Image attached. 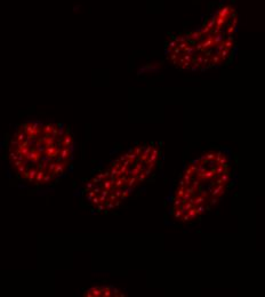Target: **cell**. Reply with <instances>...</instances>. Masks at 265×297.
Here are the masks:
<instances>
[{"label": "cell", "mask_w": 265, "mask_h": 297, "mask_svg": "<svg viewBox=\"0 0 265 297\" xmlns=\"http://www.w3.org/2000/svg\"><path fill=\"white\" fill-rule=\"evenodd\" d=\"M96 207H97V211H103V210L106 209L105 208V203H103V202H99Z\"/></svg>", "instance_id": "603a6c76"}, {"label": "cell", "mask_w": 265, "mask_h": 297, "mask_svg": "<svg viewBox=\"0 0 265 297\" xmlns=\"http://www.w3.org/2000/svg\"><path fill=\"white\" fill-rule=\"evenodd\" d=\"M183 203V200H182V198H175V200H174V207H179Z\"/></svg>", "instance_id": "d6986e66"}, {"label": "cell", "mask_w": 265, "mask_h": 297, "mask_svg": "<svg viewBox=\"0 0 265 297\" xmlns=\"http://www.w3.org/2000/svg\"><path fill=\"white\" fill-rule=\"evenodd\" d=\"M117 199H118V198L115 197V193H110V194H109V200H108V201H111V202H115V200H117Z\"/></svg>", "instance_id": "484cf974"}, {"label": "cell", "mask_w": 265, "mask_h": 297, "mask_svg": "<svg viewBox=\"0 0 265 297\" xmlns=\"http://www.w3.org/2000/svg\"><path fill=\"white\" fill-rule=\"evenodd\" d=\"M196 209H197L198 215H199V214H202V213H205V211H206V207H205L203 205H198L197 207H196Z\"/></svg>", "instance_id": "e0dca14e"}, {"label": "cell", "mask_w": 265, "mask_h": 297, "mask_svg": "<svg viewBox=\"0 0 265 297\" xmlns=\"http://www.w3.org/2000/svg\"><path fill=\"white\" fill-rule=\"evenodd\" d=\"M121 193H122V190H120L119 188H117V190H115V197H117V198L119 199L120 197H121Z\"/></svg>", "instance_id": "4dcf8cb0"}, {"label": "cell", "mask_w": 265, "mask_h": 297, "mask_svg": "<svg viewBox=\"0 0 265 297\" xmlns=\"http://www.w3.org/2000/svg\"><path fill=\"white\" fill-rule=\"evenodd\" d=\"M128 194H129V192H128V190H125V191H122V193H121V197H120V199H122V200H125L127 197H128Z\"/></svg>", "instance_id": "83f0119b"}, {"label": "cell", "mask_w": 265, "mask_h": 297, "mask_svg": "<svg viewBox=\"0 0 265 297\" xmlns=\"http://www.w3.org/2000/svg\"><path fill=\"white\" fill-rule=\"evenodd\" d=\"M217 165H221V166H228L229 165V159H228V157L226 156H222L221 157V159H219V161L217 162Z\"/></svg>", "instance_id": "7c38bea8"}, {"label": "cell", "mask_w": 265, "mask_h": 297, "mask_svg": "<svg viewBox=\"0 0 265 297\" xmlns=\"http://www.w3.org/2000/svg\"><path fill=\"white\" fill-rule=\"evenodd\" d=\"M217 202H218V198H217V197H213V198L210 199V205H212V206L216 205Z\"/></svg>", "instance_id": "1f68e13d"}, {"label": "cell", "mask_w": 265, "mask_h": 297, "mask_svg": "<svg viewBox=\"0 0 265 297\" xmlns=\"http://www.w3.org/2000/svg\"><path fill=\"white\" fill-rule=\"evenodd\" d=\"M186 213H187V215H189V216L191 217V218H194V217H197L198 213H197V209H196V206H194V207H192V208L189 209Z\"/></svg>", "instance_id": "4fadbf2b"}, {"label": "cell", "mask_w": 265, "mask_h": 297, "mask_svg": "<svg viewBox=\"0 0 265 297\" xmlns=\"http://www.w3.org/2000/svg\"><path fill=\"white\" fill-rule=\"evenodd\" d=\"M191 185L197 190V189L199 188V185H200V181H199V179H194L193 182H191Z\"/></svg>", "instance_id": "d4e9b609"}, {"label": "cell", "mask_w": 265, "mask_h": 297, "mask_svg": "<svg viewBox=\"0 0 265 297\" xmlns=\"http://www.w3.org/2000/svg\"><path fill=\"white\" fill-rule=\"evenodd\" d=\"M185 175H189V176H191V177H192L193 175H194L192 170L190 169V167H187V168H186V170H185Z\"/></svg>", "instance_id": "d6a6232c"}, {"label": "cell", "mask_w": 265, "mask_h": 297, "mask_svg": "<svg viewBox=\"0 0 265 297\" xmlns=\"http://www.w3.org/2000/svg\"><path fill=\"white\" fill-rule=\"evenodd\" d=\"M120 173H121V175H127V172H128V167L127 166H124V165H121L119 168Z\"/></svg>", "instance_id": "ffe728a7"}, {"label": "cell", "mask_w": 265, "mask_h": 297, "mask_svg": "<svg viewBox=\"0 0 265 297\" xmlns=\"http://www.w3.org/2000/svg\"><path fill=\"white\" fill-rule=\"evenodd\" d=\"M181 218H182L183 222H187V221H190V219H191V217L187 215V213H185V214L182 215V217H181Z\"/></svg>", "instance_id": "f546056e"}, {"label": "cell", "mask_w": 265, "mask_h": 297, "mask_svg": "<svg viewBox=\"0 0 265 297\" xmlns=\"http://www.w3.org/2000/svg\"><path fill=\"white\" fill-rule=\"evenodd\" d=\"M109 172H110V174H111L112 176H121V173H120V170L118 169V168H115V167H112Z\"/></svg>", "instance_id": "9a60e30c"}, {"label": "cell", "mask_w": 265, "mask_h": 297, "mask_svg": "<svg viewBox=\"0 0 265 297\" xmlns=\"http://www.w3.org/2000/svg\"><path fill=\"white\" fill-rule=\"evenodd\" d=\"M97 197H99V202L105 203V202H106V201H108V200H106V198H108V197H105V195H102V194H99Z\"/></svg>", "instance_id": "f1b7e54d"}, {"label": "cell", "mask_w": 265, "mask_h": 297, "mask_svg": "<svg viewBox=\"0 0 265 297\" xmlns=\"http://www.w3.org/2000/svg\"><path fill=\"white\" fill-rule=\"evenodd\" d=\"M184 193H185V186H179L175 192V198H182Z\"/></svg>", "instance_id": "30bf717a"}, {"label": "cell", "mask_w": 265, "mask_h": 297, "mask_svg": "<svg viewBox=\"0 0 265 297\" xmlns=\"http://www.w3.org/2000/svg\"><path fill=\"white\" fill-rule=\"evenodd\" d=\"M135 167L137 168V169H138V170H140L141 173L145 170V167H144V161H141L140 159H138V161L135 163Z\"/></svg>", "instance_id": "5bb4252c"}, {"label": "cell", "mask_w": 265, "mask_h": 297, "mask_svg": "<svg viewBox=\"0 0 265 297\" xmlns=\"http://www.w3.org/2000/svg\"><path fill=\"white\" fill-rule=\"evenodd\" d=\"M94 185H95V184H94V183L92 182V181H90V182H88V183H87V184H86V189H85V191H88V190H92V189L94 188ZM85 191H83V192H85Z\"/></svg>", "instance_id": "cb8c5ba5"}, {"label": "cell", "mask_w": 265, "mask_h": 297, "mask_svg": "<svg viewBox=\"0 0 265 297\" xmlns=\"http://www.w3.org/2000/svg\"><path fill=\"white\" fill-rule=\"evenodd\" d=\"M205 201H206V198H203L202 195H200V194H199L198 197H194V198L192 197V199L190 200V202H192L194 206H198V205H202Z\"/></svg>", "instance_id": "5b68a950"}, {"label": "cell", "mask_w": 265, "mask_h": 297, "mask_svg": "<svg viewBox=\"0 0 265 297\" xmlns=\"http://www.w3.org/2000/svg\"><path fill=\"white\" fill-rule=\"evenodd\" d=\"M179 186H186V184H185V182H184L183 179L181 181V182H179Z\"/></svg>", "instance_id": "8d00e7d4"}, {"label": "cell", "mask_w": 265, "mask_h": 297, "mask_svg": "<svg viewBox=\"0 0 265 297\" xmlns=\"http://www.w3.org/2000/svg\"><path fill=\"white\" fill-rule=\"evenodd\" d=\"M183 214H185V213H183V210H182V209H179V208H178V209H177V210H176V211H175V214H174V216H175L176 218H181V217H182V215H183Z\"/></svg>", "instance_id": "7402d4cb"}, {"label": "cell", "mask_w": 265, "mask_h": 297, "mask_svg": "<svg viewBox=\"0 0 265 297\" xmlns=\"http://www.w3.org/2000/svg\"><path fill=\"white\" fill-rule=\"evenodd\" d=\"M101 295H102V288H92L85 294V296H101Z\"/></svg>", "instance_id": "277c9868"}, {"label": "cell", "mask_w": 265, "mask_h": 297, "mask_svg": "<svg viewBox=\"0 0 265 297\" xmlns=\"http://www.w3.org/2000/svg\"><path fill=\"white\" fill-rule=\"evenodd\" d=\"M102 186H103V189H105V190H111V188H112V185H113V183L111 182V181H109V179H105V181H102Z\"/></svg>", "instance_id": "8fae6325"}, {"label": "cell", "mask_w": 265, "mask_h": 297, "mask_svg": "<svg viewBox=\"0 0 265 297\" xmlns=\"http://www.w3.org/2000/svg\"><path fill=\"white\" fill-rule=\"evenodd\" d=\"M219 179H221V182L223 183V184H226V183H229V181H230V174H229V172L223 173L222 175H219Z\"/></svg>", "instance_id": "ba28073f"}, {"label": "cell", "mask_w": 265, "mask_h": 297, "mask_svg": "<svg viewBox=\"0 0 265 297\" xmlns=\"http://www.w3.org/2000/svg\"><path fill=\"white\" fill-rule=\"evenodd\" d=\"M216 176V174H215V169L212 168L210 170H206V172L203 173L202 175L200 176L199 178V181H209V179H212Z\"/></svg>", "instance_id": "3957f363"}, {"label": "cell", "mask_w": 265, "mask_h": 297, "mask_svg": "<svg viewBox=\"0 0 265 297\" xmlns=\"http://www.w3.org/2000/svg\"><path fill=\"white\" fill-rule=\"evenodd\" d=\"M215 169V174L216 175H222L223 173H226L228 170H226V167L225 166H221V165H216V168H214Z\"/></svg>", "instance_id": "52a82bcc"}, {"label": "cell", "mask_w": 265, "mask_h": 297, "mask_svg": "<svg viewBox=\"0 0 265 297\" xmlns=\"http://www.w3.org/2000/svg\"><path fill=\"white\" fill-rule=\"evenodd\" d=\"M183 181L185 182L186 185H190L191 182H192V177H191V176H189V175H184V176H183Z\"/></svg>", "instance_id": "ac0fdd59"}, {"label": "cell", "mask_w": 265, "mask_h": 297, "mask_svg": "<svg viewBox=\"0 0 265 297\" xmlns=\"http://www.w3.org/2000/svg\"><path fill=\"white\" fill-rule=\"evenodd\" d=\"M92 182H93L94 184L96 185V184H99V183H101V181H99V178H97V177H94L93 179H92Z\"/></svg>", "instance_id": "e575fe53"}, {"label": "cell", "mask_w": 265, "mask_h": 297, "mask_svg": "<svg viewBox=\"0 0 265 297\" xmlns=\"http://www.w3.org/2000/svg\"><path fill=\"white\" fill-rule=\"evenodd\" d=\"M189 167H190V169H191V170L193 172V174H196V173H197V166H196V165L191 163V165H190Z\"/></svg>", "instance_id": "836d02e7"}, {"label": "cell", "mask_w": 265, "mask_h": 297, "mask_svg": "<svg viewBox=\"0 0 265 297\" xmlns=\"http://www.w3.org/2000/svg\"><path fill=\"white\" fill-rule=\"evenodd\" d=\"M90 202L93 203L94 206H97V205H99V197H97V194H95L93 198H92Z\"/></svg>", "instance_id": "44dd1931"}, {"label": "cell", "mask_w": 265, "mask_h": 297, "mask_svg": "<svg viewBox=\"0 0 265 297\" xmlns=\"http://www.w3.org/2000/svg\"><path fill=\"white\" fill-rule=\"evenodd\" d=\"M73 143L70 128L61 122L25 121L4 141V158L22 182L56 184L73 159Z\"/></svg>", "instance_id": "6da1fadb"}, {"label": "cell", "mask_w": 265, "mask_h": 297, "mask_svg": "<svg viewBox=\"0 0 265 297\" xmlns=\"http://www.w3.org/2000/svg\"><path fill=\"white\" fill-rule=\"evenodd\" d=\"M208 194H209V193H208L207 191H202V192L200 193V195H202L203 198H207V197H208Z\"/></svg>", "instance_id": "d590c367"}, {"label": "cell", "mask_w": 265, "mask_h": 297, "mask_svg": "<svg viewBox=\"0 0 265 297\" xmlns=\"http://www.w3.org/2000/svg\"><path fill=\"white\" fill-rule=\"evenodd\" d=\"M143 149H144V146H137V147H135V150H134V153L136 154V157L138 158V157L142 154V152H143Z\"/></svg>", "instance_id": "2e32d148"}, {"label": "cell", "mask_w": 265, "mask_h": 297, "mask_svg": "<svg viewBox=\"0 0 265 297\" xmlns=\"http://www.w3.org/2000/svg\"><path fill=\"white\" fill-rule=\"evenodd\" d=\"M203 156H205V158H206L207 162L208 161L214 162V160H215V156H216V152H208V153H206V154H203Z\"/></svg>", "instance_id": "9c48e42d"}, {"label": "cell", "mask_w": 265, "mask_h": 297, "mask_svg": "<svg viewBox=\"0 0 265 297\" xmlns=\"http://www.w3.org/2000/svg\"><path fill=\"white\" fill-rule=\"evenodd\" d=\"M125 159H126V156H125V154H124V156H121V157H120V158H119V160H120V161H121V162L124 161Z\"/></svg>", "instance_id": "74e56055"}, {"label": "cell", "mask_w": 265, "mask_h": 297, "mask_svg": "<svg viewBox=\"0 0 265 297\" xmlns=\"http://www.w3.org/2000/svg\"><path fill=\"white\" fill-rule=\"evenodd\" d=\"M137 183H138V181H137L136 176H128V178H127V185H128L129 188L135 186Z\"/></svg>", "instance_id": "8992f818"}, {"label": "cell", "mask_w": 265, "mask_h": 297, "mask_svg": "<svg viewBox=\"0 0 265 297\" xmlns=\"http://www.w3.org/2000/svg\"><path fill=\"white\" fill-rule=\"evenodd\" d=\"M99 194H102V195H105V197H109L110 191L109 190H105V189H101V192Z\"/></svg>", "instance_id": "4316f807"}, {"label": "cell", "mask_w": 265, "mask_h": 297, "mask_svg": "<svg viewBox=\"0 0 265 297\" xmlns=\"http://www.w3.org/2000/svg\"><path fill=\"white\" fill-rule=\"evenodd\" d=\"M224 193H225V186H224L223 183L222 184H215V186L210 190V194L213 197H221Z\"/></svg>", "instance_id": "7a4b0ae2"}]
</instances>
